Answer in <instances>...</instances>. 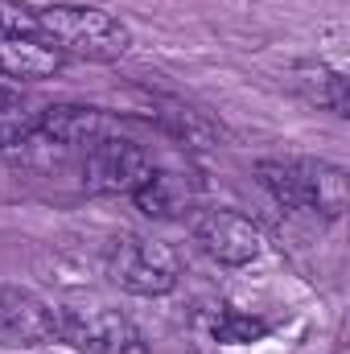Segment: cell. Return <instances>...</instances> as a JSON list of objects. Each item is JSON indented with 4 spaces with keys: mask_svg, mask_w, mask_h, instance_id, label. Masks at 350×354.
I'll return each mask as SVG.
<instances>
[{
    "mask_svg": "<svg viewBox=\"0 0 350 354\" xmlns=\"http://www.w3.org/2000/svg\"><path fill=\"white\" fill-rule=\"evenodd\" d=\"M37 37L54 46L62 58H91V62H116L132 50V29L95 4H50L37 8Z\"/></svg>",
    "mask_w": 350,
    "mask_h": 354,
    "instance_id": "obj_1",
    "label": "cell"
},
{
    "mask_svg": "<svg viewBox=\"0 0 350 354\" xmlns=\"http://www.w3.org/2000/svg\"><path fill=\"white\" fill-rule=\"evenodd\" d=\"M260 185L288 210H313L326 218H338L347 210V169L330 161H260L256 165Z\"/></svg>",
    "mask_w": 350,
    "mask_h": 354,
    "instance_id": "obj_2",
    "label": "cell"
},
{
    "mask_svg": "<svg viewBox=\"0 0 350 354\" xmlns=\"http://www.w3.org/2000/svg\"><path fill=\"white\" fill-rule=\"evenodd\" d=\"M107 276L136 297H165L177 288V256L145 235H120L107 248Z\"/></svg>",
    "mask_w": 350,
    "mask_h": 354,
    "instance_id": "obj_3",
    "label": "cell"
},
{
    "mask_svg": "<svg viewBox=\"0 0 350 354\" xmlns=\"http://www.w3.org/2000/svg\"><path fill=\"white\" fill-rule=\"evenodd\" d=\"M58 342L83 354H149V342L120 309H58Z\"/></svg>",
    "mask_w": 350,
    "mask_h": 354,
    "instance_id": "obj_4",
    "label": "cell"
},
{
    "mask_svg": "<svg viewBox=\"0 0 350 354\" xmlns=\"http://www.w3.org/2000/svg\"><path fill=\"white\" fill-rule=\"evenodd\" d=\"M83 185L91 194H132L136 181L153 169L149 153L124 136H99L83 153Z\"/></svg>",
    "mask_w": 350,
    "mask_h": 354,
    "instance_id": "obj_5",
    "label": "cell"
},
{
    "mask_svg": "<svg viewBox=\"0 0 350 354\" xmlns=\"http://www.w3.org/2000/svg\"><path fill=\"white\" fill-rule=\"evenodd\" d=\"M198 248L227 268H243L264 256V231L239 210H206L194 223Z\"/></svg>",
    "mask_w": 350,
    "mask_h": 354,
    "instance_id": "obj_6",
    "label": "cell"
},
{
    "mask_svg": "<svg viewBox=\"0 0 350 354\" xmlns=\"http://www.w3.org/2000/svg\"><path fill=\"white\" fill-rule=\"evenodd\" d=\"M58 342V309L33 292L0 284V346H42Z\"/></svg>",
    "mask_w": 350,
    "mask_h": 354,
    "instance_id": "obj_7",
    "label": "cell"
},
{
    "mask_svg": "<svg viewBox=\"0 0 350 354\" xmlns=\"http://www.w3.org/2000/svg\"><path fill=\"white\" fill-rule=\"evenodd\" d=\"M190 198H194L190 181L181 174H174V169H149L136 181V189H132V202L149 218H177V214H185Z\"/></svg>",
    "mask_w": 350,
    "mask_h": 354,
    "instance_id": "obj_8",
    "label": "cell"
},
{
    "mask_svg": "<svg viewBox=\"0 0 350 354\" xmlns=\"http://www.w3.org/2000/svg\"><path fill=\"white\" fill-rule=\"evenodd\" d=\"M62 62L66 58L37 37H0V79H50Z\"/></svg>",
    "mask_w": 350,
    "mask_h": 354,
    "instance_id": "obj_9",
    "label": "cell"
},
{
    "mask_svg": "<svg viewBox=\"0 0 350 354\" xmlns=\"http://www.w3.org/2000/svg\"><path fill=\"white\" fill-rule=\"evenodd\" d=\"M305 79H301V87L305 95L317 103V107H330L334 115H347V79L338 75V71H326V66H309V71H301Z\"/></svg>",
    "mask_w": 350,
    "mask_h": 354,
    "instance_id": "obj_10",
    "label": "cell"
},
{
    "mask_svg": "<svg viewBox=\"0 0 350 354\" xmlns=\"http://www.w3.org/2000/svg\"><path fill=\"white\" fill-rule=\"evenodd\" d=\"M264 334H268V322L260 317H248V313H223L219 322H214V338L219 342H227V346H243V342H260Z\"/></svg>",
    "mask_w": 350,
    "mask_h": 354,
    "instance_id": "obj_11",
    "label": "cell"
},
{
    "mask_svg": "<svg viewBox=\"0 0 350 354\" xmlns=\"http://www.w3.org/2000/svg\"><path fill=\"white\" fill-rule=\"evenodd\" d=\"M0 37H37V8L21 0H0Z\"/></svg>",
    "mask_w": 350,
    "mask_h": 354,
    "instance_id": "obj_12",
    "label": "cell"
},
{
    "mask_svg": "<svg viewBox=\"0 0 350 354\" xmlns=\"http://www.w3.org/2000/svg\"><path fill=\"white\" fill-rule=\"evenodd\" d=\"M25 107V95L12 79H0V115H17Z\"/></svg>",
    "mask_w": 350,
    "mask_h": 354,
    "instance_id": "obj_13",
    "label": "cell"
}]
</instances>
